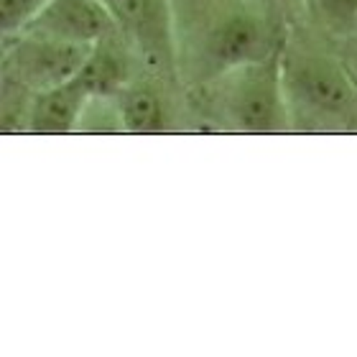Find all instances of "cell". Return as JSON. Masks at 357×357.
<instances>
[{"mask_svg":"<svg viewBox=\"0 0 357 357\" xmlns=\"http://www.w3.org/2000/svg\"><path fill=\"white\" fill-rule=\"evenodd\" d=\"M174 31V69L189 84L281 49L275 18L253 0H169Z\"/></svg>","mask_w":357,"mask_h":357,"instance_id":"1","label":"cell"},{"mask_svg":"<svg viewBox=\"0 0 357 357\" xmlns=\"http://www.w3.org/2000/svg\"><path fill=\"white\" fill-rule=\"evenodd\" d=\"M281 79L291 123L304 130H347L357 120V84L342 61L309 41L283 38Z\"/></svg>","mask_w":357,"mask_h":357,"instance_id":"2","label":"cell"},{"mask_svg":"<svg viewBox=\"0 0 357 357\" xmlns=\"http://www.w3.org/2000/svg\"><path fill=\"white\" fill-rule=\"evenodd\" d=\"M194 89L204 115L225 130L261 135L281 133L291 126L281 79V49L266 59L227 69Z\"/></svg>","mask_w":357,"mask_h":357,"instance_id":"3","label":"cell"},{"mask_svg":"<svg viewBox=\"0 0 357 357\" xmlns=\"http://www.w3.org/2000/svg\"><path fill=\"white\" fill-rule=\"evenodd\" d=\"M6 44L8 82H13L15 89L29 95L75 79L97 46L41 36V33H18L13 38H6Z\"/></svg>","mask_w":357,"mask_h":357,"instance_id":"4","label":"cell"},{"mask_svg":"<svg viewBox=\"0 0 357 357\" xmlns=\"http://www.w3.org/2000/svg\"><path fill=\"white\" fill-rule=\"evenodd\" d=\"M118 31V23L102 0H49L23 33H41L95 46L112 38Z\"/></svg>","mask_w":357,"mask_h":357,"instance_id":"5","label":"cell"},{"mask_svg":"<svg viewBox=\"0 0 357 357\" xmlns=\"http://www.w3.org/2000/svg\"><path fill=\"white\" fill-rule=\"evenodd\" d=\"M118 29L156 64L174 67V31L169 0H102Z\"/></svg>","mask_w":357,"mask_h":357,"instance_id":"6","label":"cell"},{"mask_svg":"<svg viewBox=\"0 0 357 357\" xmlns=\"http://www.w3.org/2000/svg\"><path fill=\"white\" fill-rule=\"evenodd\" d=\"M92 89L82 77L31 95L26 107V130L33 135H69L79 130L84 107L92 100Z\"/></svg>","mask_w":357,"mask_h":357,"instance_id":"7","label":"cell"},{"mask_svg":"<svg viewBox=\"0 0 357 357\" xmlns=\"http://www.w3.org/2000/svg\"><path fill=\"white\" fill-rule=\"evenodd\" d=\"M123 130L130 135H158L169 126V107L164 95L151 84H130L112 95Z\"/></svg>","mask_w":357,"mask_h":357,"instance_id":"8","label":"cell"},{"mask_svg":"<svg viewBox=\"0 0 357 357\" xmlns=\"http://www.w3.org/2000/svg\"><path fill=\"white\" fill-rule=\"evenodd\" d=\"M301 8L327 31H350L357 26V0H301Z\"/></svg>","mask_w":357,"mask_h":357,"instance_id":"9","label":"cell"},{"mask_svg":"<svg viewBox=\"0 0 357 357\" xmlns=\"http://www.w3.org/2000/svg\"><path fill=\"white\" fill-rule=\"evenodd\" d=\"M49 0H0V31L3 38H13L36 21Z\"/></svg>","mask_w":357,"mask_h":357,"instance_id":"10","label":"cell"},{"mask_svg":"<svg viewBox=\"0 0 357 357\" xmlns=\"http://www.w3.org/2000/svg\"><path fill=\"white\" fill-rule=\"evenodd\" d=\"M255 6L263 8L268 15L273 18H281V15H291L294 10L301 8V0H253Z\"/></svg>","mask_w":357,"mask_h":357,"instance_id":"11","label":"cell"}]
</instances>
